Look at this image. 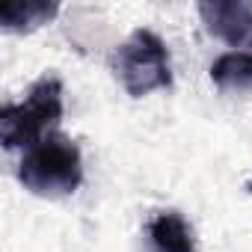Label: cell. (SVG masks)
<instances>
[{
  "label": "cell",
  "mask_w": 252,
  "mask_h": 252,
  "mask_svg": "<svg viewBox=\"0 0 252 252\" xmlns=\"http://www.w3.org/2000/svg\"><path fill=\"white\" fill-rule=\"evenodd\" d=\"M18 181L36 196H68L83 184V158L71 137L54 131L36 146L24 149L18 163Z\"/></svg>",
  "instance_id": "6da1fadb"
},
{
  "label": "cell",
  "mask_w": 252,
  "mask_h": 252,
  "mask_svg": "<svg viewBox=\"0 0 252 252\" xmlns=\"http://www.w3.org/2000/svg\"><path fill=\"white\" fill-rule=\"evenodd\" d=\"M60 12L57 3H45V0H12V3L0 6V27L9 33H30L42 24H48Z\"/></svg>",
  "instance_id": "8992f818"
},
{
  "label": "cell",
  "mask_w": 252,
  "mask_h": 252,
  "mask_svg": "<svg viewBox=\"0 0 252 252\" xmlns=\"http://www.w3.org/2000/svg\"><path fill=\"white\" fill-rule=\"evenodd\" d=\"M199 15L214 39L231 48H252V0H205Z\"/></svg>",
  "instance_id": "277c9868"
},
{
  "label": "cell",
  "mask_w": 252,
  "mask_h": 252,
  "mask_svg": "<svg viewBox=\"0 0 252 252\" xmlns=\"http://www.w3.org/2000/svg\"><path fill=\"white\" fill-rule=\"evenodd\" d=\"M110 68H113L116 80L122 83V89L131 98H143V95H152L158 89H169L172 86L169 48L149 27L134 30L113 51Z\"/></svg>",
  "instance_id": "3957f363"
},
{
  "label": "cell",
  "mask_w": 252,
  "mask_h": 252,
  "mask_svg": "<svg viewBox=\"0 0 252 252\" xmlns=\"http://www.w3.org/2000/svg\"><path fill=\"white\" fill-rule=\"evenodd\" d=\"M211 80L222 92H243L252 89V51H231L214 60Z\"/></svg>",
  "instance_id": "52a82bcc"
},
{
  "label": "cell",
  "mask_w": 252,
  "mask_h": 252,
  "mask_svg": "<svg viewBox=\"0 0 252 252\" xmlns=\"http://www.w3.org/2000/svg\"><path fill=\"white\" fill-rule=\"evenodd\" d=\"M249 193H252V184H249Z\"/></svg>",
  "instance_id": "ba28073f"
},
{
  "label": "cell",
  "mask_w": 252,
  "mask_h": 252,
  "mask_svg": "<svg viewBox=\"0 0 252 252\" xmlns=\"http://www.w3.org/2000/svg\"><path fill=\"white\" fill-rule=\"evenodd\" d=\"M63 119V80L57 74H42L24 101L3 104L0 110V143L3 149H30L42 137L54 134Z\"/></svg>",
  "instance_id": "7a4b0ae2"
},
{
  "label": "cell",
  "mask_w": 252,
  "mask_h": 252,
  "mask_svg": "<svg viewBox=\"0 0 252 252\" xmlns=\"http://www.w3.org/2000/svg\"><path fill=\"white\" fill-rule=\"evenodd\" d=\"M152 252H196L193 228L178 211H160L146 225Z\"/></svg>",
  "instance_id": "5b68a950"
}]
</instances>
